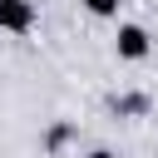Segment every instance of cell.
<instances>
[{
    "instance_id": "obj_1",
    "label": "cell",
    "mask_w": 158,
    "mask_h": 158,
    "mask_svg": "<svg viewBox=\"0 0 158 158\" xmlns=\"http://www.w3.org/2000/svg\"><path fill=\"white\" fill-rule=\"evenodd\" d=\"M30 25H35L30 0H0V30H30Z\"/></svg>"
},
{
    "instance_id": "obj_2",
    "label": "cell",
    "mask_w": 158,
    "mask_h": 158,
    "mask_svg": "<svg viewBox=\"0 0 158 158\" xmlns=\"http://www.w3.org/2000/svg\"><path fill=\"white\" fill-rule=\"evenodd\" d=\"M118 54H123V59H143V54H148V35H143L138 25H123V30H118Z\"/></svg>"
},
{
    "instance_id": "obj_3",
    "label": "cell",
    "mask_w": 158,
    "mask_h": 158,
    "mask_svg": "<svg viewBox=\"0 0 158 158\" xmlns=\"http://www.w3.org/2000/svg\"><path fill=\"white\" fill-rule=\"evenodd\" d=\"M84 5H89L94 15H114V10H118V0H84Z\"/></svg>"
},
{
    "instance_id": "obj_4",
    "label": "cell",
    "mask_w": 158,
    "mask_h": 158,
    "mask_svg": "<svg viewBox=\"0 0 158 158\" xmlns=\"http://www.w3.org/2000/svg\"><path fill=\"white\" fill-rule=\"evenodd\" d=\"M89 158H114V153H89Z\"/></svg>"
}]
</instances>
